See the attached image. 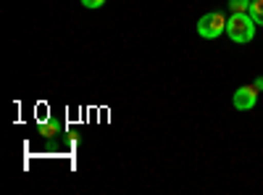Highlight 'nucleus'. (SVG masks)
<instances>
[{
	"mask_svg": "<svg viewBox=\"0 0 263 195\" xmlns=\"http://www.w3.org/2000/svg\"><path fill=\"white\" fill-rule=\"evenodd\" d=\"M82 6L84 8H100V6H105V0H82Z\"/></svg>",
	"mask_w": 263,
	"mask_h": 195,
	"instance_id": "obj_7",
	"label": "nucleus"
},
{
	"mask_svg": "<svg viewBox=\"0 0 263 195\" xmlns=\"http://www.w3.org/2000/svg\"><path fill=\"white\" fill-rule=\"evenodd\" d=\"M250 19L255 21V24L258 27H263V0H253V3H250Z\"/></svg>",
	"mask_w": 263,
	"mask_h": 195,
	"instance_id": "obj_5",
	"label": "nucleus"
},
{
	"mask_svg": "<svg viewBox=\"0 0 263 195\" xmlns=\"http://www.w3.org/2000/svg\"><path fill=\"white\" fill-rule=\"evenodd\" d=\"M253 84H255V87H258V93H263V77H258V79H255Z\"/></svg>",
	"mask_w": 263,
	"mask_h": 195,
	"instance_id": "obj_8",
	"label": "nucleus"
},
{
	"mask_svg": "<svg viewBox=\"0 0 263 195\" xmlns=\"http://www.w3.org/2000/svg\"><path fill=\"white\" fill-rule=\"evenodd\" d=\"M255 21L250 19V13H232L227 19V34L234 42H250L255 37Z\"/></svg>",
	"mask_w": 263,
	"mask_h": 195,
	"instance_id": "obj_1",
	"label": "nucleus"
},
{
	"mask_svg": "<svg viewBox=\"0 0 263 195\" xmlns=\"http://www.w3.org/2000/svg\"><path fill=\"white\" fill-rule=\"evenodd\" d=\"M253 0H229V11L232 13H248Z\"/></svg>",
	"mask_w": 263,
	"mask_h": 195,
	"instance_id": "obj_6",
	"label": "nucleus"
},
{
	"mask_svg": "<svg viewBox=\"0 0 263 195\" xmlns=\"http://www.w3.org/2000/svg\"><path fill=\"white\" fill-rule=\"evenodd\" d=\"M227 32V16L224 13H205L200 16V21H197V34L205 37V40H216V37H221Z\"/></svg>",
	"mask_w": 263,
	"mask_h": 195,
	"instance_id": "obj_2",
	"label": "nucleus"
},
{
	"mask_svg": "<svg viewBox=\"0 0 263 195\" xmlns=\"http://www.w3.org/2000/svg\"><path fill=\"white\" fill-rule=\"evenodd\" d=\"M40 135L42 137H55V135H61V121L58 119H50V121H45V124H40Z\"/></svg>",
	"mask_w": 263,
	"mask_h": 195,
	"instance_id": "obj_4",
	"label": "nucleus"
},
{
	"mask_svg": "<svg viewBox=\"0 0 263 195\" xmlns=\"http://www.w3.org/2000/svg\"><path fill=\"white\" fill-rule=\"evenodd\" d=\"M232 103H234L237 111H250V108H255V103H258V87L255 84H242V87H237Z\"/></svg>",
	"mask_w": 263,
	"mask_h": 195,
	"instance_id": "obj_3",
	"label": "nucleus"
}]
</instances>
